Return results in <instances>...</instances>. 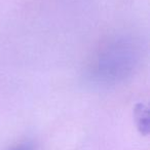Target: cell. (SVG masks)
<instances>
[{
  "instance_id": "6da1fadb",
  "label": "cell",
  "mask_w": 150,
  "mask_h": 150,
  "mask_svg": "<svg viewBox=\"0 0 150 150\" xmlns=\"http://www.w3.org/2000/svg\"><path fill=\"white\" fill-rule=\"evenodd\" d=\"M142 46L132 36H116L105 42L93 60L90 74L101 86H115L129 79L141 63Z\"/></svg>"
},
{
  "instance_id": "7a4b0ae2",
  "label": "cell",
  "mask_w": 150,
  "mask_h": 150,
  "mask_svg": "<svg viewBox=\"0 0 150 150\" xmlns=\"http://www.w3.org/2000/svg\"><path fill=\"white\" fill-rule=\"evenodd\" d=\"M135 117L139 131L144 135L149 133V112L147 107L144 105H138L135 109Z\"/></svg>"
},
{
  "instance_id": "3957f363",
  "label": "cell",
  "mask_w": 150,
  "mask_h": 150,
  "mask_svg": "<svg viewBox=\"0 0 150 150\" xmlns=\"http://www.w3.org/2000/svg\"><path fill=\"white\" fill-rule=\"evenodd\" d=\"M11 150H33V146L30 143H22L20 145L13 147Z\"/></svg>"
}]
</instances>
